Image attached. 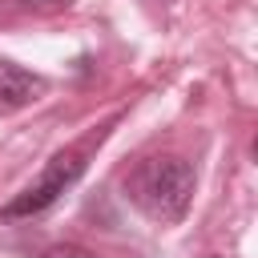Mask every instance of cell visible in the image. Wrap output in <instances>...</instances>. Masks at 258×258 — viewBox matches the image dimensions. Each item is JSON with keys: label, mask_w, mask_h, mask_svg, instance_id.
Listing matches in <instances>:
<instances>
[{"label": "cell", "mask_w": 258, "mask_h": 258, "mask_svg": "<svg viewBox=\"0 0 258 258\" xmlns=\"http://www.w3.org/2000/svg\"><path fill=\"white\" fill-rule=\"evenodd\" d=\"M121 189H125V202L137 214H145L149 222L177 226L194 206L198 173L177 153H149V157L133 161V169L121 177Z\"/></svg>", "instance_id": "obj_1"}, {"label": "cell", "mask_w": 258, "mask_h": 258, "mask_svg": "<svg viewBox=\"0 0 258 258\" xmlns=\"http://www.w3.org/2000/svg\"><path fill=\"white\" fill-rule=\"evenodd\" d=\"M85 165H89V161H85V149H60V153H52V157L44 161L40 177L28 181L12 202L0 206V222H20V218H36V214L52 210V206L60 202V194H69V189L81 181Z\"/></svg>", "instance_id": "obj_2"}, {"label": "cell", "mask_w": 258, "mask_h": 258, "mask_svg": "<svg viewBox=\"0 0 258 258\" xmlns=\"http://www.w3.org/2000/svg\"><path fill=\"white\" fill-rule=\"evenodd\" d=\"M44 89H48V81L40 73H28L24 64L0 56V117L16 113V109H28L32 101H40Z\"/></svg>", "instance_id": "obj_3"}, {"label": "cell", "mask_w": 258, "mask_h": 258, "mask_svg": "<svg viewBox=\"0 0 258 258\" xmlns=\"http://www.w3.org/2000/svg\"><path fill=\"white\" fill-rule=\"evenodd\" d=\"M44 258H93L85 246H73V242H60V246H48Z\"/></svg>", "instance_id": "obj_4"}, {"label": "cell", "mask_w": 258, "mask_h": 258, "mask_svg": "<svg viewBox=\"0 0 258 258\" xmlns=\"http://www.w3.org/2000/svg\"><path fill=\"white\" fill-rule=\"evenodd\" d=\"M16 4H24V8H64L69 0H16Z\"/></svg>", "instance_id": "obj_5"}, {"label": "cell", "mask_w": 258, "mask_h": 258, "mask_svg": "<svg viewBox=\"0 0 258 258\" xmlns=\"http://www.w3.org/2000/svg\"><path fill=\"white\" fill-rule=\"evenodd\" d=\"M206 258H234V254H206Z\"/></svg>", "instance_id": "obj_6"}]
</instances>
